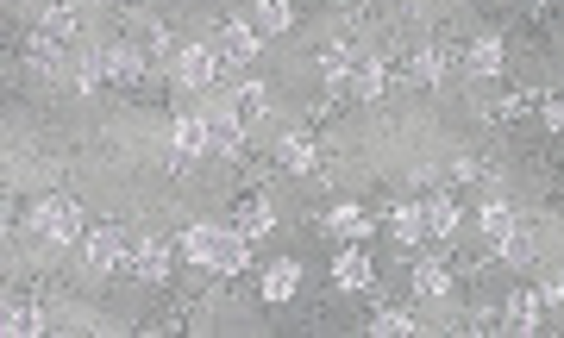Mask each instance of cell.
<instances>
[{"mask_svg":"<svg viewBox=\"0 0 564 338\" xmlns=\"http://www.w3.org/2000/svg\"><path fill=\"white\" fill-rule=\"evenodd\" d=\"M445 288H452V270H445V263H414V295L420 301H439Z\"/></svg>","mask_w":564,"mask_h":338,"instance_id":"10","label":"cell"},{"mask_svg":"<svg viewBox=\"0 0 564 338\" xmlns=\"http://www.w3.org/2000/svg\"><path fill=\"white\" fill-rule=\"evenodd\" d=\"M170 144H176L182 157H201V151H207V119H195V113H182L176 126H170Z\"/></svg>","mask_w":564,"mask_h":338,"instance_id":"9","label":"cell"},{"mask_svg":"<svg viewBox=\"0 0 564 338\" xmlns=\"http://www.w3.org/2000/svg\"><path fill=\"white\" fill-rule=\"evenodd\" d=\"M82 257H88V270H113V263H132V257H126V238H120V232H88Z\"/></svg>","mask_w":564,"mask_h":338,"instance_id":"5","label":"cell"},{"mask_svg":"<svg viewBox=\"0 0 564 338\" xmlns=\"http://www.w3.org/2000/svg\"><path fill=\"white\" fill-rule=\"evenodd\" d=\"M44 332V313L38 307H7V338H32Z\"/></svg>","mask_w":564,"mask_h":338,"instance_id":"24","label":"cell"},{"mask_svg":"<svg viewBox=\"0 0 564 338\" xmlns=\"http://www.w3.org/2000/svg\"><path fill=\"white\" fill-rule=\"evenodd\" d=\"M264 113H270V94H264V88H239V101H232V119H239V126H257Z\"/></svg>","mask_w":564,"mask_h":338,"instance_id":"18","label":"cell"},{"mask_svg":"<svg viewBox=\"0 0 564 338\" xmlns=\"http://www.w3.org/2000/svg\"><path fill=\"white\" fill-rule=\"evenodd\" d=\"M239 138H245V126H239L232 113H214V119H207V151H214V157H239Z\"/></svg>","mask_w":564,"mask_h":338,"instance_id":"7","label":"cell"},{"mask_svg":"<svg viewBox=\"0 0 564 338\" xmlns=\"http://www.w3.org/2000/svg\"><path fill=\"white\" fill-rule=\"evenodd\" d=\"M370 332H383V338H402V332H414V320H408V313H376V320H370Z\"/></svg>","mask_w":564,"mask_h":338,"instance_id":"29","label":"cell"},{"mask_svg":"<svg viewBox=\"0 0 564 338\" xmlns=\"http://www.w3.org/2000/svg\"><path fill=\"white\" fill-rule=\"evenodd\" d=\"M295 288H301V270H295V263H270V270H264V301H289Z\"/></svg>","mask_w":564,"mask_h":338,"instance_id":"16","label":"cell"},{"mask_svg":"<svg viewBox=\"0 0 564 338\" xmlns=\"http://www.w3.org/2000/svg\"><path fill=\"white\" fill-rule=\"evenodd\" d=\"M32 226H38V238H51V245H76V232H82V213H76V201H38V213H32Z\"/></svg>","mask_w":564,"mask_h":338,"instance_id":"2","label":"cell"},{"mask_svg":"<svg viewBox=\"0 0 564 338\" xmlns=\"http://www.w3.org/2000/svg\"><path fill=\"white\" fill-rule=\"evenodd\" d=\"M395 238H402V245H420V238H427V207H420V201L395 207Z\"/></svg>","mask_w":564,"mask_h":338,"instance_id":"11","label":"cell"},{"mask_svg":"<svg viewBox=\"0 0 564 338\" xmlns=\"http://www.w3.org/2000/svg\"><path fill=\"white\" fill-rule=\"evenodd\" d=\"M496 251H502L508 263H533V232H527V226H514V232L502 238V245H496Z\"/></svg>","mask_w":564,"mask_h":338,"instance_id":"27","label":"cell"},{"mask_svg":"<svg viewBox=\"0 0 564 338\" xmlns=\"http://www.w3.org/2000/svg\"><path fill=\"white\" fill-rule=\"evenodd\" d=\"M427 207V238H452L458 232V207L452 201H420Z\"/></svg>","mask_w":564,"mask_h":338,"instance_id":"20","label":"cell"},{"mask_svg":"<svg viewBox=\"0 0 564 338\" xmlns=\"http://www.w3.org/2000/svg\"><path fill=\"white\" fill-rule=\"evenodd\" d=\"M514 226H521V220H514V213L496 201V207H483V232H489V245H502V238L514 232Z\"/></svg>","mask_w":564,"mask_h":338,"instance_id":"26","label":"cell"},{"mask_svg":"<svg viewBox=\"0 0 564 338\" xmlns=\"http://www.w3.org/2000/svg\"><path fill=\"white\" fill-rule=\"evenodd\" d=\"M251 26H257V32H289V26H295V7H289V0H257Z\"/></svg>","mask_w":564,"mask_h":338,"instance_id":"14","label":"cell"},{"mask_svg":"<svg viewBox=\"0 0 564 338\" xmlns=\"http://www.w3.org/2000/svg\"><path fill=\"white\" fill-rule=\"evenodd\" d=\"M326 232H333V238H364L370 232V213L364 207H333V213H326Z\"/></svg>","mask_w":564,"mask_h":338,"instance_id":"15","label":"cell"},{"mask_svg":"<svg viewBox=\"0 0 564 338\" xmlns=\"http://www.w3.org/2000/svg\"><path fill=\"white\" fill-rule=\"evenodd\" d=\"M282 163H289V169H314V144L308 138H282Z\"/></svg>","mask_w":564,"mask_h":338,"instance_id":"28","label":"cell"},{"mask_svg":"<svg viewBox=\"0 0 564 338\" xmlns=\"http://www.w3.org/2000/svg\"><path fill=\"white\" fill-rule=\"evenodd\" d=\"M358 63H364V51H351V44H326V51H320V69H326V82H333L339 94L351 88V76H358Z\"/></svg>","mask_w":564,"mask_h":338,"instance_id":"4","label":"cell"},{"mask_svg":"<svg viewBox=\"0 0 564 338\" xmlns=\"http://www.w3.org/2000/svg\"><path fill=\"white\" fill-rule=\"evenodd\" d=\"M170 263H176V245L145 238V245L132 251V276H138V282H163V276H170Z\"/></svg>","mask_w":564,"mask_h":338,"instance_id":"3","label":"cell"},{"mask_svg":"<svg viewBox=\"0 0 564 338\" xmlns=\"http://www.w3.org/2000/svg\"><path fill=\"white\" fill-rule=\"evenodd\" d=\"M383 88H389V76H383V63H358V76H351V88L345 94H358V101H383Z\"/></svg>","mask_w":564,"mask_h":338,"instance_id":"13","label":"cell"},{"mask_svg":"<svg viewBox=\"0 0 564 338\" xmlns=\"http://www.w3.org/2000/svg\"><path fill=\"white\" fill-rule=\"evenodd\" d=\"M257 44H264V32H257V26H226V32H220L226 63H251V57H257Z\"/></svg>","mask_w":564,"mask_h":338,"instance_id":"8","label":"cell"},{"mask_svg":"<svg viewBox=\"0 0 564 338\" xmlns=\"http://www.w3.org/2000/svg\"><path fill=\"white\" fill-rule=\"evenodd\" d=\"M464 63H470V76H496V69H502V44L496 38H477Z\"/></svg>","mask_w":564,"mask_h":338,"instance_id":"19","label":"cell"},{"mask_svg":"<svg viewBox=\"0 0 564 338\" xmlns=\"http://www.w3.org/2000/svg\"><path fill=\"white\" fill-rule=\"evenodd\" d=\"M546 126H552V132H564V94H558V101H546Z\"/></svg>","mask_w":564,"mask_h":338,"instance_id":"30","label":"cell"},{"mask_svg":"<svg viewBox=\"0 0 564 338\" xmlns=\"http://www.w3.org/2000/svg\"><path fill=\"white\" fill-rule=\"evenodd\" d=\"M245 232H220L214 238V257H207V270H214V276H232V270H245Z\"/></svg>","mask_w":564,"mask_h":338,"instance_id":"6","label":"cell"},{"mask_svg":"<svg viewBox=\"0 0 564 338\" xmlns=\"http://www.w3.org/2000/svg\"><path fill=\"white\" fill-rule=\"evenodd\" d=\"M333 276H339V288H370V257L364 251H339V263H333Z\"/></svg>","mask_w":564,"mask_h":338,"instance_id":"12","label":"cell"},{"mask_svg":"<svg viewBox=\"0 0 564 338\" xmlns=\"http://www.w3.org/2000/svg\"><path fill=\"white\" fill-rule=\"evenodd\" d=\"M502 320H508L514 332H533V326H539V295H514Z\"/></svg>","mask_w":564,"mask_h":338,"instance_id":"23","label":"cell"},{"mask_svg":"<svg viewBox=\"0 0 564 338\" xmlns=\"http://www.w3.org/2000/svg\"><path fill=\"white\" fill-rule=\"evenodd\" d=\"M69 32H76V7H51V13H44V44H57V38H69Z\"/></svg>","mask_w":564,"mask_h":338,"instance_id":"25","label":"cell"},{"mask_svg":"<svg viewBox=\"0 0 564 338\" xmlns=\"http://www.w3.org/2000/svg\"><path fill=\"white\" fill-rule=\"evenodd\" d=\"M214 238H220L214 226H188V232H182V251H188V263H201V270H207V257H214Z\"/></svg>","mask_w":564,"mask_h":338,"instance_id":"21","label":"cell"},{"mask_svg":"<svg viewBox=\"0 0 564 338\" xmlns=\"http://www.w3.org/2000/svg\"><path fill=\"white\" fill-rule=\"evenodd\" d=\"M445 69H452V63H445V51H414L408 76H414V82H445Z\"/></svg>","mask_w":564,"mask_h":338,"instance_id":"22","label":"cell"},{"mask_svg":"<svg viewBox=\"0 0 564 338\" xmlns=\"http://www.w3.org/2000/svg\"><path fill=\"white\" fill-rule=\"evenodd\" d=\"M176 76L188 88H214L226 76V51H220V44H182V51H176Z\"/></svg>","mask_w":564,"mask_h":338,"instance_id":"1","label":"cell"},{"mask_svg":"<svg viewBox=\"0 0 564 338\" xmlns=\"http://www.w3.org/2000/svg\"><path fill=\"white\" fill-rule=\"evenodd\" d=\"M270 226H276L270 201H264V195H251V201L239 207V232H245V238H257V232H270Z\"/></svg>","mask_w":564,"mask_h":338,"instance_id":"17","label":"cell"}]
</instances>
